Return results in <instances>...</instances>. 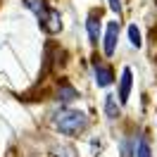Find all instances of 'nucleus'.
I'll use <instances>...</instances> for the list:
<instances>
[{
	"label": "nucleus",
	"mask_w": 157,
	"mask_h": 157,
	"mask_svg": "<svg viewBox=\"0 0 157 157\" xmlns=\"http://www.w3.org/2000/svg\"><path fill=\"white\" fill-rule=\"evenodd\" d=\"M55 128L64 136H78L88 128V117L78 109H62L55 114Z\"/></svg>",
	"instance_id": "f257e3e1"
},
{
	"label": "nucleus",
	"mask_w": 157,
	"mask_h": 157,
	"mask_svg": "<svg viewBox=\"0 0 157 157\" xmlns=\"http://www.w3.org/2000/svg\"><path fill=\"white\" fill-rule=\"evenodd\" d=\"M40 26H43V31L50 33V36H52V33H59V31H62V14H59V10L50 7V10L43 14Z\"/></svg>",
	"instance_id": "f03ea898"
},
{
	"label": "nucleus",
	"mask_w": 157,
	"mask_h": 157,
	"mask_svg": "<svg viewBox=\"0 0 157 157\" xmlns=\"http://www.w3.org/2000/svg\"><path fill=\"white\" fill-rule=\"evenodd\" d=\"M117 40H119V21H109L107 31H105V43H102V50H105L107 57L114 55V50H117Z\"/></svg>",
	"instance_id": "7ed1b4c3"
},
{
	"label": "nucleus",
	"mask_w": 157,
	"mask_h": 157,
	"mask_svg": "<svg viewBox=\"0 0 157 157\" xmlns=\"http://www.w3.org/2000/svg\"><path fill=\"white\" fill-rule=\"evenodd\" d=\"M93 71H95V83H98L100 88H105V86H109V83L114 81V71H112V67H107L105 62H95V64H93Z\"/></svg>",
	"instance_id": "20e7f679"
},
{
	"label": "nucleus",
	"mask_w": 157,
	"mask_h": 157,
	"mask_svg": "<svg viewBox=\"0 0 157 157\" xmlns=\"http://www.w3.org/2000/svg\"><path fill=\"white\" fill-rule=\"evenodd\" d=\"M131 86H133V74H131V69H124L121 71V78H119V102L124 105L131 95Z\"/></svg>",
	"instance_id": "39448f33"
},
{
	"label": "nucleus",
	"mask_w": 157,
	"mask_h": 157,
	"mask_svg": "<svg viewBox=\"0 0 157 157\" xmlns=\"http://www.w3.org/2000/svg\"><path fill=\"white\" fill-rule=\"evenodd\" d=\"M21 2H24V7H26L29 12H33L38 19H43V14L50 10V5L45 2V0H21Z\"/></svg>",
	"instance_id": "423d86ee"
},
{
	"label": "nucleus",
	"mask_w": 157,
	"mask_h": 157,
	"mask_svg": "<svg viewBox=\"0 0 157 157\" xmlns=\"http://www.w3.org/2000/svg\"><path fill=\"white\" fill-rule=\"evenodd\" d=\"M78 98V90L71 86V83H67V81H62L57 88V100H62V102H71V100Z\"/></svg>",
	"instance_id": "0eeeda50"
},
{
	"label": "nucleus",
	"mask_w": 157,
	"mask_h": 157,
	"mask_svg": "<svg viewBox=\"0 0 157 157\" xmlns=\"http://www.w3.org/2000/svg\"><path fill=\"white\" fill-rule=\"evenodd\" d=\"M86 29H88L90 43H98V38H100V21H98V17H95V14H90V17H88V21H86Z\"/></svg>",
	"instance_id": "6e6552de"
},
{
	"label": "nucleus",
	"mask_w": 157,
	"mask_h": 157,
	"mask_svg": "<svg viewBox=\"0 0 157 157\" xmlns=\"http://www.w3.org/2000/svg\"><path fill=\"white\" fill-rule=\"evenodd\" d=\"M105 112H107L109 119H117L119 117V102L117 95H105Z\"/></svg>",
	"instance_id": "1a4fd4ad"
},
{
	"label": "nucleus",
	"mask_w": 157,
	"mask_h": 157,
	"mask_svg": "<svg viewBox=\"0 0 157 157\" xmlns=\"http://www.w3.org/2000/svg\"><path fill=\"white\" fill-rule=\"evenodd\" d=\"M136 157H152V152H150V145H147L145 138H140L136 145Z\"/></svg>",
	"instance_id": "9d476101"
},
{
	"label": "nucleus",
	"mask_w": 157,
	"mask_h": 157,
	"mask_svg": "<svg viewBox=\"0 0 157 157\" xmlns=\"http://www.w3.org/2000/svg\"><path fill=\"white\" fill-rule=\"evenodd\" d=\"M128 40H131V45H133V48H140V43H143V40H140V31H138L133 24L128 26Z\"/></svg>",
	"instance_id": "9b49d317"
},
{
	"label": "nucleus",
	"mask_w": 157,
	"mask_h": 157,
	"mask_svg": "<svg viewBox=\"0 0 157 157\" xmlns=\"http://www.w3.org/2000/svg\"><path fill=\"white\" fill-rule=\"evenodd\" d=\"M52 152H55V157H76L74 147H69V145H57Z\"/></svg>",
	"instance_id": "f8f14e48"
},
{
	"label": "nucleus",
	"mask_w": 157,
	"mask_h": 157,
	"mask_svg": "<svg viewBox=\"0 0 157 157\" xmlns=\"http://www.w3.org/2000/svg\"><path fill=\"white\" fill-rule=\"evenodd\" d=\"M109 7L117 12V14H121V0H109Z\"/></svg>",
	"instance_id": "ddd939ff"
},
{
	"label": "nucleus",
	"mask_w": 157,
	"mask_h": 157,
	"mask_svg": "<svg viewBox=\"0 0 157 157\" xmlns=\"http://www.w3.org/2000/svg\"><path fill=\"white\" fill-rule=\"evenodd\" d=\"M155 2H157V0H155Z\"/></svg>",
	"instance_id": "4468645a"
}]
</instances>
